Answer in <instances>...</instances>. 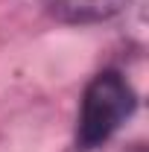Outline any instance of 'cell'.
I'll return each instance as SVG.
<instances>
[{"label": "cell", "mask_w": 149, "mask_h": 152, "mask_svg": "<svg viewBox=\"0 0 149 152\" xmlns=\"http://www.w3.org/2000/svg\"><path fill=\"white\" fill-rule=\"evenodd\" d=\"M134 152H143V149H134Z\"/></svg>", "instance_id": "3957f363"}, {"label": "cell", "mask_w": 149, "mask_h": 152, "mask_svg": "<svg viewBox=\"0 0 149 152\" xmlns=\"http://www.w3.org/2000/svg\"><path fill=\"white\" fill-rule=\"evenodd\" d=\"M126 0H50V9L64 23H96L117 15Z\"/></svg>", "instance_id": "7a4b0ae2"}, {"label": "cell", "mask_w": 149, "mask_h": 152, "mask_svg": "<svg viewBox=\"0 0 149 152\" xmlns=\"http://www.w3.org/2000/svg\"><path fill=\"white\" fill-rule=\"evenodd\" d=\"M134 111V91L117 70H102L88 82L82 96V111L76 126L79 149H93L105 143Z\"/></svg>", "instance_id": "6da1fadb"}]
</instances>
